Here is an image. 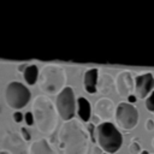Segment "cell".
Returning <instances> with one entry per match:
<instances>
[{"label":"cell","mask_w":154,"mask_h":154,"mask_svg":"<svg viewBox=\"0 0 154 154\" xmlns=\"http://www.w3.org/2000/svg\"><path fill=\"white\" fill-rule=\"evenodd\" d=\"M117 125L123 130H132L138 123V111L137 108L129 102L122 101L118 103L114 113Z\"/></svg>","instance_id":"cell-7"},{"label":"cell","mask_w":154,"mask_h":154,"mask_svg":"<svg viewBox=\"0 0 154 154\" xmlns=\"http://www.w3.org/2000/svg\"><path fill=\"white\" fill-rule=\"evenodd\" d=\"M129 152H130V154H140L142 152L137 140H132L131 141V143L129 144Z\"/></svg>","instance_id":"cell-17"},{"label":"cell","mask_w":154,"mask_h":154,"mask_svg":"<svg viewBox=\"0 0 154 154\" xmlns=\"http://www.w3.org/2000/svg\"><path fill=\"white\" fill-rule=\"evenodd\" d=\"M116 90L119 96L129 97L135 91V78L131 71H120L116 77Z\"/></svg>","instance_id":"cell-9"},{"label":"cell","mask_w":154,"mask_h":154,"mask_svg":"<svg viewBox=\"0 0 154 154\" xmlns=\"http://www.w3.org/2000/svg\"><path fill=\"white\" fill-rule=\"evenodd\" d=\"M32 114L35 118L36 128L45 135H52L58 123V111L55 103L45 96L38 95L32 101Z\"/></svg>","instance_id":"cell-2"},{"label":"cell","mask_w":154,"mask_h":154,"mask_svg":"<svg viewBox=\"0 0 154 154\" xmlns=\"http://www.w3.org/2000/svg\"><path fill=\"white\" fill-rule=\"evenodd\" d=\"M154 88V77L150 72H144L135 77V95L137 99H147Z\"/></svg>","instance_id":"cell-10"},{"label":"cell","mask_w":154,"mask_h":154,"mask_svg":"<svg viewBox=\"0 0 154 154\" xmlns=\"http://www.w3.org/2000/svg\"><path fill=\"white\" fill-rule=\"evenodd\" d=\"M23 118H24V114H22L19 111H16V112L13 113V120H14L16 123H20V122L23 120Z\"/></svg>","instance_id":"cell-22"},{"label":"cell","mask_w":154,"mask_h":154,"mask_svg":"<svg viewBox=\"0 0 154 154\" xmlns=\"http://www.w3.org/2000/svg\"><path fill=\"white\" fill-rule=\"evenodd\" d=\"M116 89V79L109 73H102L97 81V91L101 95H109Z\"/></svg>","instance_id":"cell-13"},{"label":"cell","mask_w":154,"mask_h":154,"mask_svg":"<svg viewBox=\"0 0 154 154\" xmlns=\"http://www.w3.org/2000/svg\"><path fill=\"white\" fill-rule=\"evenodd\" d=\"M38 75H40L38 67H37L36 65L31 64V65H29V66L25 69V71L23 72V78H24V81L26 82V84L34 85V84L38 81Z\"/></svg>","instance_id":"cell-16"},{"label":"cell","mask_w":154,"mask_h":154,"mask_svg":"<svg viewBox=\"0 0 154 154\" xmlns=\"http://www.w3.org/2000/svg\"><path fill=\"white\" fill-rule=\"evenodd\" d=\"M29 66V64H20V65H18L17 66V70L19 71V72H24L25 71V69Z\"/></svg>","instance_id":"cell-25"},{"label":"cell","mask_w":154,"mask_h":154,"mask_svg":"<svg viewBox=\"0 0 154 154\" xmlns=\"http://www.w3.org/2000/svg\"><path fill=\"white\" fill-rule=\"evenodd\" d=\"M55 146L63 154H87L89 134L77 119L65 122L59 130Z\"/></svg>","instance_id":"cell-1"},{"label":"cell","mask_w":154,"mask_h":154,"mask_svg":"<svg viewBox=\"0 0 154 154\" xmlns=\"http://www.w3.org/2000/svg\"><path fill=\"white\" fill-rule=\"evenodd\" d=\"M24 120H25L26 125H29V126L34 125V123H35V118H34L32 112H26V113L24 114Z\"/></svg>","instance_id":"cell-20"},{"label":"cell","mask_w":154,"mask_h":154,"mask_svg":"<svg viewBox=\"0 0 154 154\" xmlns=\"http://www.w3.org/2000/svg\"><path fill=\"white\" fill-rule=\"evenodd\" d=\"M144 105H146V108H147L149 112H154V90H153V91L149 94V96L146 99Z\"/></svg>","instance_id":"cell-18"},{"label":"cell","mask_w":154,"mask_h":154,"mask_svg":"<svg viewBox=\"0 0 154 154\" xmlns=\"http://www.w3.org/2000/svg\"><path fill=\"white\" fill-rule=\"evenodd\" d=\"M102 154H108V153H102Z\"/></svg>","instance_id":"cell-30"},{"label":"cell","mask_w":154,"mask_h":154,"mask_svg":"<svg viewBox=\"0 0 154 154\" xmlns=\"http://www.w3.org/2000/svg\"><path fill=\"white\" fill-rule=\"evenodd\" d=\"M77 114L79 119L84 123L90 122L91 119V107L90 102L85 97H78L77 99Z\"/></svg>","instance_id":"cell-15"},{"label":"cell","mask_w":154,"mask_h":154,"mask_svg":"<svg viewBox=\"0 0 154 154\" xmlns=\"http://www.w3.org/2000/svg\"><path fill=\"white\" fill-rule=\"evenodd\" d=\"M2 149L8 152L10 154H29V149L25 146V141L23 137L14 132L7 131L2 137Z\"/></svg>","instance_id":"cell-8"},{"label":"cell","mask_w":154,"mask_h":154,"mask_svg":"<svg viewBox=\"0 0 154 154\" xmlns=\"http://www.w3.org/2000/svg\"><path fill=\"white\" fill-rule=\"evenodd\" d=\"M136 100H137V97H136L135 94H131V95L128 97V102H129V103H132V105H134V102H136Z\"/></svg>","instance_id":"cell-26"},{"label":"cell","mask_w":154,"mask_h":154,"mask_svg":"<svg viewBox=\"0 0 154 154\" xmlns=\"http://www.w3.org/2000/svg\"><path fill=\"white\" fill-rule=\"evenodd\" d=\"M31 93L28 87L20 82H10L6 84L4 90V99L6 105L13 109H20L28 105L30 101Z\"/></svg>","instance_id":"cell-5"},{"label":"cell","mask_w":154,"mask_h":154,"mask_svg":"<svg viewBox=\"0 0 154 154\" xmlns=\"http://www.w3.org/2000/svg\"><path fill=\"white\" fill-rule=\"evenodd\" d=\"M0 154H10V153L6 152V150H4V149H1V150H0Z\"/></svg>","instance_id":"cell-27"},{"label":"cell","mask_w":154,"mask_h":154,"mask_svg":"<svg viewBox=\"0 0 154 154\" xmlns=\"http://www.w3.org/2000/svg\"><path fill=\"white\" fill-rule=\"evenodd\" d=\"M55 107L64 122L72 120L76 112V99L71 87H65L55 97Z\"/></svg>","instance_id":"cell-6"},{"label":"cell","mask_w":154,"mask_h":154,"mask_svg":"<svg viewBox=\"0 0 154 154\" xmlns=\"http://www.w3.org/2000/svg\"><path fill=\"white\" fill-rule=\"evenodd\" d=\"M152 147L154 148V137H153V140H152Z\"/></svg>","instance_id":"cell-29"},{"label":"cell","mask_w":154,"mask_h":154,"mask_svg":"<svg viewBox=\"0 0 154 154\" xmlns=\"http://www.w3.org/2000/svg\"><path fill=\"white\" fill-rule=\"evenodd\" d=\"M95 138L99 148L108 154L118 152L123 143L122 134L111 122H103L96 126Z\"/></svg>","instance_id":"cell-4"},{"label":"cell","mask_w":154,"mask_h":154,"mask_svg":"<svg viewBox=\"0 0 154 154\" xmlns=\"http://www.w3.org/2000/svg\"><path fill=\"white\" fill-rule=\"evenodd\" d=\"M90 123H93L95 126H97V125H100V124H101V123H103V122L101 120V118H100V117H97L96 114H94V116H91Z\"/></svg>","instance_id":"cell-23"},{"label":"cell","mask_w":154,"mask_h":154,"mask_svg":"<svg viewBox=\"0 0 154 154\" xmlns=\"http://www.w3.org/2000/svg\"><path fill=\"white\" fill-rule=\"evenodd\" d=\"M29 154H57V153L46 138H40L30 144Z\"/></svg>","instance_id":"cell-14"},{"label":"cell","mask_w":154,"mask_h":154,"mask_svg":"<svg viewBox=\"0 0 154 154\" xmlns=\"http://www.w3.org/2000/svg\"><path fill=\"white\" fill-rule=\"evenodd\" d=\"M140 154H149V152H148V150H142Z\"/></svg>","instance_id":"cell-28"},{"label":"cell","mask_w":154,"mask_h":154,"mask_svg":"<svg viewBox=\"0 0 154 154\" xmlns=\"http://www.w3.org/2000/svg\"><path fill=\"white\" fill-rule=\"evenodd\" d=\"M99 69L93 67L84 72L83 76V87L84 90L89 94H94L97 91V81H99Z\"/></svg>","instance_id":"cell-12"},{"label":"cell","mask_w":154,"mask_h":154,"mask_svg":"<svg viewBox=\"0 0 154 154\" xmlns=\"http://www.w3.org/2000/svg\"><path fill=\"white\" fill-rule=\"evenodd\" d=\"M95 114L101 118L102 122H108L116 113L114 103L108 97H100L94 106Z\"/></svg>","instance_id":"cell-11"},{"label":"cell","mask_w":154,"mask_h":154,"mask_svg":"<svg viewBox=\"0 0 154 154\" xmlns=\"http://www.w3.org/2000/svg\"><path fill=\"white\" fill-rule=\"evenodd\" d=\"M95 130H96V126H95L93 123L89 122V123L87 124V131H88V134H89V136H90V138H91V142H94V143H96Z\"/></svg>","instance_id":"cell-19"},{"label":"cell","mask_w":154,"mask_h":154,"mask_svg":"<svg viewBox=\"0 0 154 154\" xmlns=\"http://www.w3.org/2000/svg\"><path fill=\"white\" fill-rule=\"evenodd\" d=\"M66 73L61 66L46 65L38 75V87L47 95H58L66 85Z\"/></svg>","instance_id":"cell-3"},{"label":"cell","mask_w":154,"mask_h":154,"mask_svg":"<svg viewBox=\"0 0 154 154\" xmlns=\"http://www.w3.org/2000/svg\"><path fill=\"white\" fill-rule=\"evenodd\" d=\"M146 129L148 131H152L154 129V119H147V122H146Z\"/></svg>","instance_id":"cell-24"},{"label":"cell","mask_w":154,"mask_h":154,"mask_svg":"<svg viewBox=\"0 0 154 154\" xmlns=\"http://www.w3.org/2000/svg\"><path fill=\"white\" fill-rule=\"evenodd\" d=\"M20 136L23 137V140H24L25 142H28V141L31 140V135H30V132L28 131L26 128H22V129H20Z\"/></svg>","instance_id":"cell-21"}]
</instances>
